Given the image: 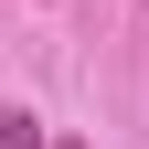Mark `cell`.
Segmentation results:
<instances>
[{
  "label": "cell",
  "mask_w": 149,
  "mask_h": 149,
  "mask_svg": "<svg viewBox=\"0 0 149 149\" xmlns=\"http://www.w3.org/2000/svg\"><path fill=\"white\" fill-rule=\"evenodd\" d=\"M0 149H43V117H22V107H0Z\"/></svg>",
  "instance_id": "1"
},
{
  "label": "cell",
  "mask_w": 149,
  "mask_h": 149,
  "mask_svg": "<svg viewBox=\"0 0 149 149\" xmlns=\"http://www.w3.org/2000/svg\"><path fill=\"white\" fill-rule=\"evenodd\" d=\"M43 149H85V139H43Z\"/></svg>",
  "instance_id": "2"
},
{
  "label": "cell",
  "mask_w": 149,
  "mask_h": 149,
  "mask_svg": "<svg viewBox=\"0 0 149 149\" xmlns=\"http://www.w3.org/2000/svg\"><path fill=\"white\" fill-rule=\"evenodd\" d=\"M139 22H149V0H139Z\"/></svg>",
  "instance_id": "3"
}]
</instances>
